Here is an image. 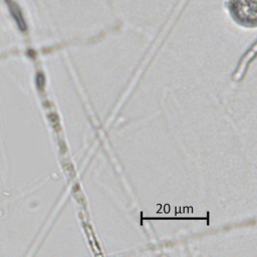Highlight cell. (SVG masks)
Wrapping results in <instances>:
<instances>
[{
    "label": "cell",
    "mask_w": 257,
    "mask_h": 257,
    "mask_svg": "<svg viewBox=\"0 0 257 257\" xmlns=\"http://www.w3.org/2000/svg\"><path fill=\"white\" fill-rule=\"evenodd\" d=\"M229 10L232 16L245 25L256 23V0H229Z\"/></svg>",
    "instance_id": "6da1fadb"
}]
</instances>
